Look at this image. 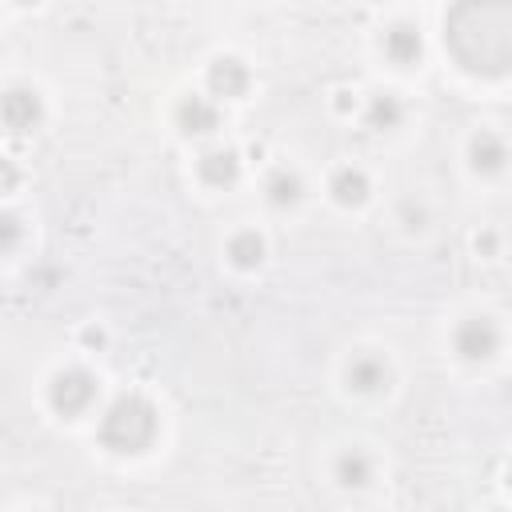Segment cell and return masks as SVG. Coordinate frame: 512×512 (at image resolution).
Listing matches in <instances>:
<instances>
[{
	"instance_id": "cell-1",
	"label": "cell",
	"mask_w": 512,
	"mask_h": 512,
	"mask_svg": "<svg viewBox=\"0 0 512 512\" xmlns=\"http://www.w3.org/2000/svg\"><path fill=\"white\" fill-rule=\"evenodd\" d=\"M444 44L464 72L504 76L512 64V4H456V8H448Z\"/></svg>"
},
{
	"instance_id": "cell-2",
	"label": "cell",
	"mask_w": 512,
	"mask_h": 512,
	"mask_svg": "<svg viewBox=\"0 0 512 512\" xmlns=\"http://www.w3.org/2000/svg\"><path fill=\"white\" fill-rule=\"evenodd\" d=\"M160 432V416H156V404L140 392H124L116 396L104 416H100V444L108 452H120V456H136L144 452Z\"/></svg>"
},
{
	"instance_id": "cell-3",
	"label": "cell",
	"mask_w": 512,
	"mask_h": 512,
	"mask_svg": "<svg viewBox=\"0 0 512 512\" xmlns=\"http://www.w3.org/2000/svg\"><path fill=\"white\" fill-rule=\"evenodd\" d=\"M92 400H96V376L88 368H64L48 384V404L60 416H80L92 408Z\"/></svg>"
},
{
	"instance_id": "cell-4",
	"label": "cell",
	"mask_w": 512,
	"mask_h": 512,
	"mask_svg": "<svg viewBox=\"0 0 512 512\" xmlns=\"http://www.w3.org/2000/svg\"><path fill=\"white\" fill-rule=\"evenodd\" d=\"M40 120H44V100H40L36 88H8V92H0V124L12 136L36 132Z\"/></svg>"
},
{
	"instance_id": "cell-5",
	"label": "cell",
	"mask_w": 512,
	"mask_h": 512,
	"mask_svg": "<svg viewBox=\"0 0 512 512\" xmlns=\"http://www.w3.org/2000/svg\"><path fill=\"white\" fill-rule=\"evenodd\" d=\"M452 344H456V352H460L464 360H488V356L500 348V328H496L488 316H468V320L456 328Z\"/></svg>"
},
{
	"instance_id": "cell-6",
	"label": "cell",
	"mask_w": 512,
	"mask_h": 512,
	"mask_svg": "<svg viewBox=\"0 0 512 512\" xmlns=\"http://www.w3.org/2000/svg\"><path fill=\"white\" fill-rule=\"evenodd\" d=\"M176 124H180L184 136H208V132L220 128V108L204 96H184L176 104Z\"/></svg>"
},
{
	"instance_id": "cell-7",
	"label": "cell",
	"mask_w": 512,
	"mask_h": 512,
	"mask_svg": "<svg viewBox=\"0 0 512 512\" xmlns=\"http://www.w3.org/2000/svg\"><path fill=\"white\" fill-rule=\"evenodd\" d=\"M208 92L212 96H224V100H236L248 92V68L236 60V56H220L208 64Z\"/></svg>"
},
{
	"instance_id": "cell-8",
	"label": "cell",
	"mask_w": 512,
	"mask_h": 512,
	"mask_svg": "<svg viewBox=\"0 0 512 512\" xmlns=\"http://www.w3.org/2000/svg\"><path fill=\"white\" fill-rule=\"evenodd\" d=\"M348 388L352 392H364V396L388 388V364L380 356H372V352L352 356V364H348Z\"/></svg>"
},
{
	"instance_id": "cell-9",
	"label": "cell",
	"mask_w": 512,
	"mask_h": 512,
	"mask_svg": "<svg viewBox=\"0 0 512 512\" xmlns=\"http://www.w3.org/2000/svg\"><path fill=\"white\" fill-rule=\"evenodd\" d=\"M200 180L212 188H228L240 180V156L232 148H208L200 156Z\"/></svg>"
},
{
	"instance_id": "cell-10",
	"label": "cell",
	"mask_w": 512,
	"mask_h": 512,
	"mask_svg": "<svg viewBox=\"0 0 512 512\" xmlns=\"http://www.w3.org/2000/svg\"><path fill=\"white\" fill-rule=\"evenodd\" d=\"M420 48H424V40H420V28H412V24H392L384 32V56L392 64H400V68L416 64L420 60Z\"/></svg>"
},
{
	"instance_id": "cell-11",
	"label": "cell",
	"mask_w": 512,
	"mask_h": 512,
	"mask_svg": "<svg viewBox=\"0 0 512 512\" xmlns=\"http://www.w3.org/2000/svg\"><path fill=\"white\" fill-rule=\"evenodd\" d=\"M468 156H472V168H476V172L492 176V172H500V168H504V160H508V148H504V140H500V136H492V132H480V136L472 140Z\"/></svg>"
},
{
	"instance_id": "cell-12",
	"label": "cell",
	"mask_w": 512,
	"mask_h": 512,
	"mask_svg": "<svg viewBox=\"0 0 512 512\" xmlns=\"http://www.w3.org/2000/svg\"><path fill=\"white\" fill-rule=\"evenodd\" d=\"M328 192H332V200H336V204H344V208L364 204V196H368V176H364L360 168H336V172H332Z\"/></svg>"
},
{
	"instance_id": "cell-13",
	"label": "cell",
	"mask_w": 512,
	"mask_h": 512,
	"mask_svg": "<svg viewBox=\"0 0 512 512\" xmlns=\"http://www.w3.org/2000/svg\"><path fill=\"white\" fill-rule=\"evenodd\" d=\"M336 480H340L344 488H364V484L372 480V460H368L360 448L340 452V456H336Z\"/></svg>"
},
{
	"instance_id": "cell-14",
	"label": "cell",
	"mask_w": 512,
	"mask_h": 512,
	"mask_svg": "<svg viewBox=\"0 0 512 512\" xmlns=\"http://www.w3.org/2000/svg\"><path fill=\"white\" fill-rule=\"evenodd\" d=\"M400 120H404V104L392 92H380L368 100V128L388 132V128H400Z\"/></svg>"
},
{
	"instance_id": "cell-15",
	"label": "cell",
	"mask_w": 512,
	"mask_h": 512,
	"mask_svg": "<svg viewBox=\"0 0 512 512\" xmlns=\"http://www.w3.org/2000/svg\"><path fill=\"white\" fill-rule=\"evenodd\" d=\"M264 192H268V204H276V208H288V204H296V200H300L304 184H300V176H296V172H288V168H276V172L268 176Z\"/></svg>"
},
{
	"instance_id": "cell-16",
	"label": "cell",
	"mask_w": 512,
	"mask_h": 512,
	"mask_svg": "<svg viewBox=\"0 0 512 512\" xmlns=\"http://www.w3.org/2000/svg\"><path fill=\"white\" fill-rule=\"evenodd\" d=\"M228 256H232L236 268H256V264L264 260V240H260L252 228H244V232H236V236L228 240Z\"/></svg>"
},
{
	"instance_id": "cell-17",
	"label": "cell",
	"mask_w": 512,
	"mask_h": 512,
	"mask_svg": "<svg viewBox=\"0 0 512 512\" xmlns=\"http://www.w3.org/2000/svg\"><path fill=\"white\" fill-rule=\"evenodd\" d=\"M24 240V224L16 212H0V252H12Z\"/></svg>"
},
{
	"instance_id": "cell-18",
	"label": "cell",
	"mask_w": 512,
	"mask_h": 512,
	"mask_svg": "<svg viewBox=\"0 0 512 512\" xmlns=\"http://www.w3.org/2000/svg\"><path fill=\"white\" fill-rule=\"evenodd\" d=\"M16 184H20V168L8 156H0V192H12Z\"/></svg>"
}]
</instances>
